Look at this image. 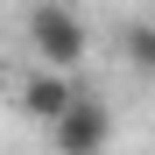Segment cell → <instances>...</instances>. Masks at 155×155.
Returning a JSON list of instances; mask_svg holds the SVG:
<instances>
[{"instance_id":"4","label":"cell","mask_w":155,"mask_h":155,"mask_svg":"<svg viewBox=\"0 0 155 155\" xmlns=\"http://www.w3.org/2000/svg\"><path fill=\"white\" fill-rule=\"evenodd\" d=\"M120 57L134 64V78H155V21H127L120 28Z\"/></svg>"},{"instance_id":"2","label":"cell","mask_w":155,"mask_h":155,"mask_svg":"<svg viewBox=\"0 0 155 155\" xmlns=\"http://www.w3.org/2000/svg\"><path fill=\"white\" fill-rule=\"evenodd\" d=\"M106 141H113V113H106L99 92H78V106L49 127V148L57 155H106Z\"/></svg>"},{"instance_id":"1","label":"cell","mask_w":155,"mask_h":155,"mask_svg":"<svg viewBox=\"0 0 155 155\" xmlns=\"http://www.w3.org/2000/svg\"><path fill=\"white\" fill-rule=\"evenodd\" d=\"M21 28H28L35 57H42L49 71H78L85 49H92V28L78 21V7H64V0H35V7L21 14Z\"/></svg>"},{"instance_id":"3","label":"cell","mask_w":155,"mask_h":155,"mask_svg":"<svg viewBox=\"0 0 155 155\" xmlns=\"http://www.w3.org/2000/svg\"><path fill=\"white\" fill-rule=\"evenodd\" d=\"M78 92H85V85H78V78L71 71H28V78H21V120H35V127H57L71 106H78Z\"/></svg>"}]
</instances>
